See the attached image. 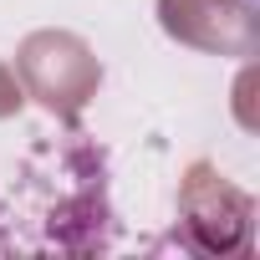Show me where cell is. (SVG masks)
Masks as SVG:
<instances>
[]
</instances>
